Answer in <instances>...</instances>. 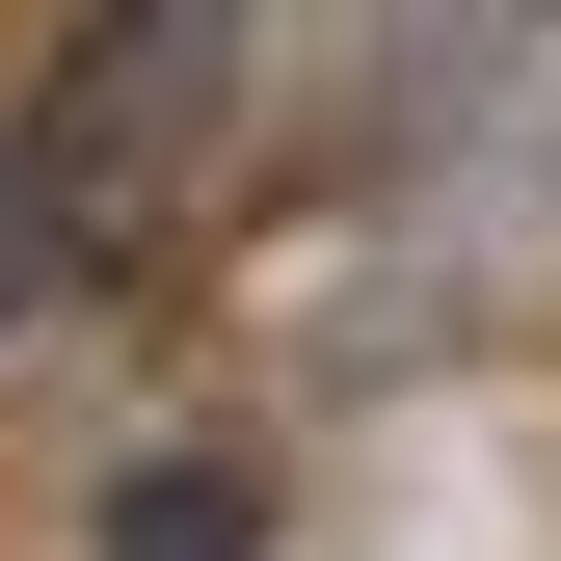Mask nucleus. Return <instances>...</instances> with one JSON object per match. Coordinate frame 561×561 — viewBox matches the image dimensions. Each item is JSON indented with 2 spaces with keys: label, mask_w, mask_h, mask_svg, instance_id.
I'll return each instance as SVG.
<instances>
[{
  "label": "nucleus",
  "mask_w": 561,
  "mask_h": 561,
  "mask_svg": "<svg viewBox=\"0 0 561 561\" xmlns=\"http://www.w3.org/2000/svg\"><path fill=\"white\" fill-rule=\"evenodd\" d=\"M215 81H241V0H107V27L54 54L27 241H54V267H134V241L187 215V161H215Z\"/></svg>",
  "instance_id": "1"
}]
</instances>
